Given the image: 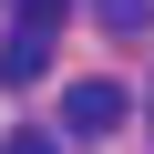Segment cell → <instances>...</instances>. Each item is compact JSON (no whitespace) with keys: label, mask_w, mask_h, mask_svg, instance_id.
I'll list each match as a JSON object with an SVG mask.
<instances>
[{"label":"cell","mask_w":154,"mask_h":154,"mask_svg":"<svg viewBox=\"0 0 154 154\" xmlns=\"http://www.w3.org/2000/svg\"><path fill=\"white\" fill-rule=\"evenodd\" d=\"M123 113H134V103H123L113 82H72V93H62V134H72V144H103Z\"/></svg>","instance_id":"obj_1"},{"label":"cell","mask_w":154,"mask_h":154,"mask_svg":"<svg viewBox=\"0 0 154 154\" xmlns=\"http://www.w3.org/2000/svg\"><path fill=\"white\" fill-rule=\"evenodd\" d=\"M51 31L62 21H11V41H0V82H11V93H31L51 72Z\"/></svg>","instance_id":"obj_2"},{"label":"cell","mask_w":154,"mask_h":154,"mask_svg":"<svg viewBox=\"0 0 154 154\" xmlns=\"http://www.w3.org/2000/svg\"><path fill=\"white\" fill-rule=\"evenodd\" d=\"M93 21H103L113 41H144V31H154V0H93Z\"/></svg>","instance_id":"obj_3"},{"label":"cell","mask_w":154,"mask_h":154,"mask_svg":"<svg viewBox=\"0 0 154 154\" xmlns=\"http://www.w3.org/2000/svg\"><path fill=\"white\" fill-rule=\"evenodd\" d=\"M0 154H62V134H41V123H21V134L0 144Z\"/></svg>","instance_id":"obj_4"},{"label":"cell","mask_w":154,"mask_h":154,"mask_svg":"<svg viewBox=\"0 0 154 154\" xmlns=\"http://www.w3.org/2000/svg\"><path fill=\"white\" fill-rule=\"evenodd\" d=\"M62 11H72V0H21V21H62Z\"/></svg>","instance_id":"obj_5"}]
</instances>
